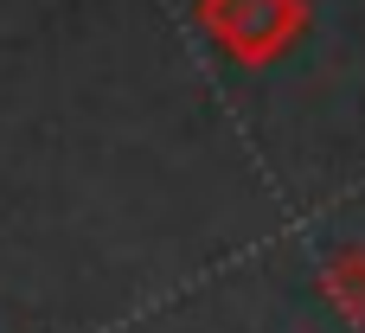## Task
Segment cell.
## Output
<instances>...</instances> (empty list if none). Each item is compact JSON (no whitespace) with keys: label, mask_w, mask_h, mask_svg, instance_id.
<instances>
[{"label":"cell","mask_w":365,"mask_h":333,"mask_svg":"<svg viewBox=\"0 0 365 333\" xmlns=\"http://www.w3.org/2000/svg\"><path fill=\"white\" fill-rule=\"evenodd\" d=\"M199 19L237 64H263L308 26V6L302 0H199Z\"/></svg>","instance_id":"cell-1"},{"label":"cell","mask_w":365,"mask_h":333,"mask_svg":"<svg viewBox=\"0 0 365 333\" xmlns=\"http://www.w3.org/2000/svg\"><path fill=\"white\" fill-rule=\"evenodd\" d=\"M327 289L340 295V308H346V314H365V250H340V257H334Z\"/></svg>","instance_id":"cell-2"}]
</instances>
